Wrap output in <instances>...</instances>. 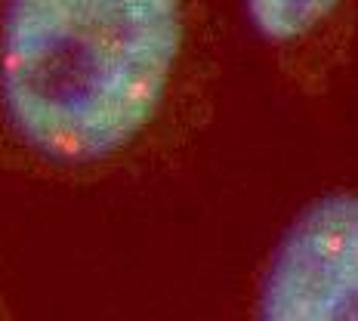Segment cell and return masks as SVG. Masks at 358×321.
Listing matches in <instances>:
<instances>
[{
  "instance_id": "cell-1",
  "label": "cell",
  "mask_w": 358,
  "mask_h": 321,
  "mask_svg": "<svg viewBox=\"0 0 358 321\" xmlns=\"http://www.w3.org/2000/svg\"><path fill=\"white\" fill-rule=\"evenodd\" d=\"M189 0H0V121L31 158L87 170L158 127Z\"/></svg>"
},
{
  "instance_id": "cell-2",
  "label": "cell",
  "mask_w": 358,
  "mask_h": 321,
  "mask_svg": "<svg viewBox=\"0 0 358 321\" xmlns=\"http://www.w3.org/2000/svg\"><path fill=\"white\" fill-rule=\"evenodd\" d=\"M250 321H358V189L322 192L266 253Z\"/></svg>"
},
{
  "instance_id": "cell-3",
  "label": "cell",
  "mask_w": 358,
  "mask_h": 321,
  "mask_svg": "<svg viewBox=\"0 0 358 321\" xmlns=\"http://www.w3.org/2000/svg\"><path fill=\"white\" fill-rule=\"evenodd\" d=\"M253 34L275 53H303L331 31L349 0H241Z\"/></svg>"
}]
</instances>
